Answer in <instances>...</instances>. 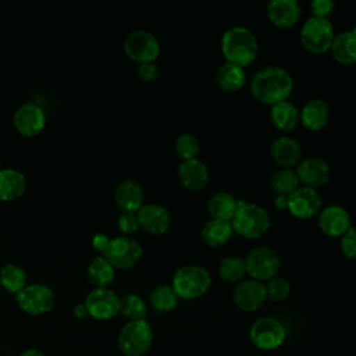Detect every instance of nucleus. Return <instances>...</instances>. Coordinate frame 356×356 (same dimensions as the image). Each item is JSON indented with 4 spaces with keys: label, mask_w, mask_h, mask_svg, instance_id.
Masks as SVG:
<instances>
[{
    "label": "nucleus",
    "mask_w": 356,
    "mask_h": 356,
    "mask_svg": "<svg viewBox=\"0 0 356 356\" xmlns=\"http://www.w3.org/2000/svg\"><path fill=\"white\" fill-rule=\"evenodd\" d=\"M293 89L291 74L278 65H267L252 76L250 92L261 103L274 106L289 97Z\"/></svg>",
    "instance_id": "obj_1"
},
{
    "label": "nucleus",
    "mask_w": 356,
    "mask_h": 356,
    "mask_svg": "<svg viewBox=\"0 0 356 356\" xmlns=\"http://www.w3.org/2000/svg\"><path fill=\"white\" fill-rule=\"evenodd\" d=\"M221 51L227 63L243 68L254 61L259 51V42L249 28L231 26L221 36Z\"/></svg>",
    "instance_id": "obj_2"
},
{
    "label": "nucleus",
    "mask_w": 356,
    "mask_h": 356,
    "mask_svg": "<svg viewBox=\"0 0 356 356\" xmlns=\"http://www.w3.org/2000/svg\"><path fill=\"white\" fill-rule=\"evenodd\" d=\"M268 211L254 203L239 200L238 210L231 220L232 229L246 239H257L270 228Z\"/></svg>",
    "instance_id": "obj_3"
},
{
    "label": "nucleus",
    "mask_w": 356,
    "mask_h": 356,
    "mask_svg": "<svg viewBox=\"0 0 356 356\" xmlns=\"http://www.w3.org/2000/svg\"><path fill=\"white\" fill-rule=\"evenodd\" d=\"M211 285L210 273L199 264L181 266L172 275V289L178 298L196 299L203 296Z\"/></svg>",
    "instance_id": "obj_4"
},
{
    "label": "nucleus",
    "mask_w": 356,
    "mask_h": 356,
    "mask_svg": "<svg viewBox=\"0 0 356 356\" xmlns=\"http://www.w3.org/2000/svg\"><path fill=\"white\" fill-rule=\"evenodd\" d=\"M117 343L125 356H143L153 343V330L146 320L128 321L118 332Z\"/></svg>",
    "instance_id": "obj_5"
},
{
    "label": "nucleus",
    "mask_w": 356,
    "mask_h": 356,
    "mask_svg": "<svg viewBox=\"0 0 356 356\" xmlns=\"http://www.w3.org/2000/svg\"><path fill=\"white\" fill-rule=\"evenodd\" d=\"M243 261L246 274L260 282L277 277L281 267L278 253L268 246H254L248 252Z\"/></svg>",
    "instance_id": "obj_6"
},
{
    "label": "nucleus",
    "mask_w": 356,
    "mask_h": 356,
    "mask_svg": "<svg viewBox=\"0 0 356 356\" xmlns=\"http://www.w3.org/2000/svg\"><path fill=\"white\" fill-rule=\"evenodd\" d=\"M335 32L328 18L310 17L305 21L300 29L302 46L314 54H321L330 50Z\"/></svg>",
    "instance_id": "obj_7"
},
{
    "label": "nucleus",
    "mask_w": 356,
    "mask_h": 356,
    "mask_svg": "<svg viewBox=\"0 0 356 356\" xmlns=\"http://www.w3.org/2000/svg\"><path fill=\"white\" fill-rule=\"evenodd\" d=\"M15 302L26 314L42 316L53 310L56 305V295L50 286L36 282L25 285L15 295Z\"/></svg>",
    "instance_id": "obj_8"
},
{
    "label": "nucleus",
    "mask_w": 356,
    "mask_h": 356,
    "mask_svg": "<svg viewBox=\"0 0 356 356\" xmlns=\"http://www.w3.org/2000/svg\"><path fill=\"white\" fill-rule=\"evenodd\" d=\"M102 254L111 263L114 268L127 270L139 263L143 249L135 238L129 235H120L110 239L106 250Z\"/></svg>",
    "instance_id": "obj_9"
},
{
    "label": "nucleus",
    "mask_w": 356,
    "mask_h": 356,
    "mask_svg": "<svg viewBox=\"0 0 356 356\" xmlns=\"http://www.w3.org/2000/svg\"><path fill=\"white\" fill-rule=\"evenodd\" d=\"M286 331L284 324L271 316L257 318L249 330L250 342L260 350L277 349L284 343Z\"/></svg>",
    "instance_id": "obj_10"
},
{
    "label": "nucleus",
    "mask_w": 356,
    "mask_h": 356,
    "mask_svg": "<svg viewBox=\"0 0 356 356\" xmlns=\"http://www.w3.org/2000/svg\"><path fill=\"white\" fill-rule=\"evenodd\" d=\"M124 50L127 56L139 63H150L157 58L160 54V43L159 39L149 31L136 29L128 33L124 40Z\"/></svg>",
    "instance_id": "obj_11"
},
{
    "label": "nucleus",
    "mask_w": 356,
    "mask_h": 356,
    "mask_svg": "<svg viewBox=\"0 0 356 356\" xmlns=\"http://www.w3.org/2000/svg\"><path fill=\"white\" fill-rule=\"evenodd\" d=\"M88 313L95 320H110L120 312V296L108 288L92 289L83 300Z\"/></svg>",
    "instance_id": "obj_12"
},
{
    "label": "nucleus",
    "mask_w": 356,
    "mask_h": 356,
    "mask_svg": "<svg viewBox=\"0 0 356 356\" xmlns=\"http://www.w3.org/2000/svg\"><path fill=\"white\" fill-rule=\"evenodd\" d=\"M267 299L266 286L257 280H242L235 286L232 293L234 305L242 312H256L260 309Z\"/></svg>",
    "instance_id": "obj_13"
},
{
    "label": "nucleus",
    "mask_w": 356,
    "mask_h": 356,
    "mask_svg": "<svg viewBox=\"0 0 356 356\" xmlns=\"http://www.w3.org/2000/svg\"><path fill=\"white\" fill-rule=\"evenodd\" d=\"M13 122L18 134L31 138L39 135L44 129L46 114L36 103H24L15 110Z\"/></svg>",
    "instance_id": "obj_14"
},
{
    "label": "nucleus",
    "mask_w": 356,
    "mask_h": 356,
    "mask_svg": "<svg viewBox=\"0 0 356 356\" xmlns=\"http://www.w3.org/2000/svg\"><path fill=\"white\" fill-rule=\"evenodd\" d=\"M286 209L296 218H312L321 210V196L313 188L299 186L288 196Z\"/></svg>",
    "instance_id": "obj_15"
},
{
    "label": "nucleus",
    "mask_w": 356,
    "mask_h": 356,
    "mask_svg": "<svg viewBox=\"0 0 356 356\" xmlns=\"http://www.w3.org/2000/svg\"><path fill=\"white\" fill-rule=\"evenodd\" d=\"M139 228L147 232L149 235H161L168 231L171 227V214L170 211L159 203L143 204L136 211Z\"/></svg>",
    "instance_id": "obj_16"
},
{
    "label": "nucleus",
    "mask_w": 356,
    "mask_h": 356,
    "mask_svg": "<svg viewBox=\"0 0 356 356\" xmlns=\"http://www.w3.org/2000/svg\"><path fill=\"white\" fill-rule=\"evenodd\" d=\"M296 175L299 182L307 188H320L325 185L330 179V165L328 163L316 156H310L299 161L296 167Z\"/></svg>",
    "instance_id": "obj_17"
},
{
    "label": "nucleus",
    "mask_w": 356,
    "mask_h": 356,
    "mask_svg": "<svg viewBox=\"0 0 356 356\" xmlns=\"http://www.w3.org/2000/svg\"><path fill=\"white\" fill-rule=\"evenodd\" d=\"M143 186L134 178L122 179L114 188V202L122 213H136L143 206Z\"/></svg>",
    "instance_id": "obj_18"
},
{
    "label": "nucleus",
    "mask_w": 356,
    "mask_h": 356,
    "mask_svg": "<svg viewBox=\"0 0 356 356\" xmlns=\"http://www.w3.org/2000/svg\"><path fill=\"white\" fill-rule=\"evenodd\" d=\"M318 227L327 236H341L350 227V216L342 206H327L318 213Z\"/></svg>",
    "instance_id": "obj_19"
},
{
    "label": "nucleus",
    "mask_w": 356,
    "mask_h": 356,
    "mask_svg": "<svg viewBox=\"0 0 356 356\" xmlns=\"http://www.w3.org/2000/svg\"><path fill=\"white\" fill-rule=\"evenodd\" d=\"M178 179L184 188L189 191H200L209 184L210 172L206 163L196 157L184 160L178 165Z\"/></svg>",
    "instance_id": "obj_20"
},
{
    "label": "nucleus",
    "mask_w": 356,
    "mask_h": 356,
    "mask_svg": "<svg viewBox=\"0 0 356 356\" xmlns=\"http://www.w3.org/2000/svg\"><path fill=\"white\" fill-rule=\"evenodd\" d=\"M300 6L296 0H271L267 4L268 19L280 28H291L300 18Z\"/></svg>",
    "instance_id": "obj_21"
},
{
    "label": "nucleus",
    "mask_w": 356,
    "mask_h": 356,
    "mask_svg": "<svg viewBox=\"0 0 356 356\" xmlns=\"http://www.w3.org/2000/svg\"><path fill=\"white\" fill-rule=\"evenodd\" d=\"M271 156L282 168H291L299 164L302 159V147L292 136H280L271 145Z\"/></svg>",
    "instance_id": "obj_22"
},
{
    "label": "nucleus",
    "mask_w": 356,
    "mask_h": 356,
    "mask_svg": "<svg viewBox=\"0 0 356 356\" xmlns=\"http://www.w3.org/2000/svg\"><path fill=\"white\" fill-rule=\"evenodd\" d=\"M330 118V107L323 99H310L299 111V121L309 131L321 129Z\"/></svg>",
    "instance_id": "obj_23"
},
{
    "label": "nucleus",
    "mask_w": 356,
    "mask_h": 356,
    "mask_svg": "<svg viewBox=\"0 0 356 356\" xmlns=\"http://www.w3.org/2000/svg\"><path fill=\"white\" fill-rule=\"evenodd\" d=\"M26 189V178L17 168L0 170V200L13 202L24 195Z\"/></svg>",
    "instance_id": "obj_24"
},
{
    "label": "nucleus",
    "mask_w": 356,
    "mask_h": 356,
    "mask_svg": "<svg viewBox=\"0 0 356 356\" xmlns=\"http://www.w3.org/2000/svg\"><path fill=\"white\" fill-rule=\"evenodd\" d=\"M239 206V200L228 192H216L207 202V210L211 218L229 221L234 218Z\"/></svg>",
    "instance_id": "obj_25"
},
{
    "label": "nucleus",
    "mask_w": 356,
    "mask_h": 356,
    "mask_svg": "<svg viewBox=\"0 0 356 356\" xmlns=\"http://www.w3.org/2000/svg\"><path fill=\"white\" fill-rule=\"evenodd\" d=\"M330 51L341 64H356V33L342 31L335 35Z\"/></svg>",
    "instance_id": "obj_26"
},
{
    "label": "nucleus",
    "mask_w": 356,
    "mask_h": 356,
    "mask_svg": "<svg viewBox=\"0 0 356 356\" xmlns=\"http://www.w3.org/2000/svg\"><path fill=\"white\" fill-rule=\"evenodd\" d=\"M232 232L234 229L229 221L210 218L203 224L200 236L206 245L211 248H218L229 241V238L232 236Z\"/></svg>",
    "instance_id": "obj_27"
},
{
    "label": "nucleus",
    "mask_w": 356,
    "mask_h": 356,
    "mask_svg": "<svg viewBox=\"0 0 356 356\" xmlns=\"http://www.w3.org/2000/svg\"><path fill=\"white\" fill-rule=\"evenodd\" d=\"M114 275L115 268L103 254L95 256L88 264L86 277L95 288H107L114 281Z\"/></svg>",
    "instance_id": "obj_28"
},
{
    "label": "nucleus",
    "mask_w": 356,
    "mask_h": 356,
    "mask_svg": "<svg viewBox=\"0 0 356 356\" xmlns=\"http://www.w3.org/2000/svg\"><path fill=\"white\" fill-rule=\"evenodd\" d=\"M216 82L224 92H236L245 85L246 72L242 67L225 61L216 72Z\"/></svg>",
    "instance_id": "obj_29"
},
{
    "label": "nucleus",
    "mask_w": 356,
    "mask_h": 356,
    "mask_svg": "<svg viewBox=\"0 0 356 356\" xmlns=\"http://www.w3.org/2000/svg\"><path fill=\"white\" fill-rule=\"evenodd\" d=\"M270 118L280 131H292L299 122V110L289 100L280 102L271 106Z\"/></svg>",
    "instance_id": "obj_30"
},
{
    "label": "nucleus",
    "mask_w": 356,
    "mask_h": 356,
    "mask_svg": "<svg viewBox=\"0 0 356 356\" xmlns=\"http://www.w3.org/2000/svg\"><path fill=\"white\" fill-rule=\"evenodd\" d=\"M0 285L11 293H18L26 285L25 270L15 263H7L0 268Z\"/></svg>",
    "instance_id": "obj_31"
},
{
    "label": "nucleus",
    "mask_w": 356,
    "mask_h": 356,
    "mask_svg": "<svg viewBox=\"0 0 356 356\" xmlns=\"http://www.w3.org/2000/svg\"><path fill=\"white\" fill-rule=\"evenodd\" d=\"M299 178L292 168H280L270 178L271 189L280 196H289L299 188Z\"/></svg>",
    "instance_id": "obj_32"
},
{
    "label": "nucleus",
    "mask_w": 356,
    "mask_h": 356,
    "mask_svg": "<svg viewBox=\"0 0 356 356\" xmlns=\"http://www.w3.org/2000/svg\"><path fill=\"white\" fill-rule=\"evenodd\" d=\"M178 299L179 298L170 285H159L149 295L150 306L157 313L172 312L178 305Z\"/></svg>",
    "instance_id": "obj_33"
},
{
    "label": "nucleus",
    "mask_w": 356,
    "mask_h": 356,
    "mask_svg": "<svg viewBox=\"0 0 356 356\" xmlns=\"http://www.w3.org/2000/svg\"><path fill=\"white\" fill-rule=\"evenodd\" d=\"M118 314L124 316L128 321L145 320L147 314V307L145 300L135 293H127L120 298V312Z\"/></svg>",
    "instance_id": "obj_34"
},
{
    "label": "nucleus",
    "mask_w": 356,
    "mask_h": 356,
    "mask_svg": "<svg viewBox=\"0 0 356 356\" xmlns=\"http://www.w3.org/2000/svg\"><path fill=\"white\" fill-rule=\"evenodd\" d=\"M218 274L227 282H239L246 274L245 261L236 256H225L218 264Z\"/></svg>",
    "instance_id": "obj_35"
},
{
    "label": "nucleus",
    "mask_w": 356,
    "mask_h": 356,
    "mask_svg": "<svg viewBox=\"0 0 356 356\" xmlns=\"http://www.w3.org/2000/svg\"><path fill=\"white\" fill-rule=\"evenodd\" d=\"M199 150H200V143L193 134L184 132L178 135V138L175 139V152L182 159V161L196 159Z\"/></svg>",
    "instance_id": "obj_36"
},
{
    "label": "nucleus",
    "mask_w": 356,
    "mask_h": 356,
    "mask_svg": "<svg viewBox=\"0 0 356 356\" xmlns=\"http://www.w3.org/2000/svg\"><path fill=\"white\" fill-rule=\"evenodd\" d=\"M264 286H266L267 299L273 302L285 300L291 293V284L284 277H274L268 280Z\"/></svg>",
    "instance_id": "obj_37"
},
{
    "label": "nucleus",
    "mask_w": 356,
    "mask_h": 356,
    "mask_svg": "<svg viewBox=\"0 0 356 356\" xmlns=\"http://www.w3.org/2000/svg\"><path fill=\"white\" fill-rule=\"evenodd\" d=\"M341 250L348 259H356V228L349 227L341 235Z\"/></svg>",
    "instance_id": "obj_38"
},
{
    "label": "nucleus",
    "mask_w": 356,
    "mask_h": 356,
    "mask_svg": "<svg viewBox=\"0 0 356 356\" xmlns=\"http://www.w3.org/2000/svg\"><path fill=\"white\" fill-rule=\"evenodd\" d=\"M117 227L125 235L134 234L139 228L136 213H127V211L121 213L117 220Z\"/></svg>",
    "instance_id": "obj_39"
},
{
    "label": "nucleus",
    "mask_w": 356,
    "mask_h": 356,
    "mask_svg": "<svg viewBox=\"0 0 356 356\" xmlns=\"http://www.w3.org/2000/svg\"><path fill=\"white\" fill-rule=\"evenodd\" d=\"M335 4L331 0H313L310 3V11H312V17H318V18H327L332 10H334Z\"/></svg>",
    "instance_id": "obj_40"
},
{
    "label": "nucleus",
    "mask_w": 356,
    "mask_h": 356,
    "mask_svg": "<svg viewBox=\"0 0 356 356\" xmlns=\"http://www.w3.org/2000/svg\"><path fill=\"white\" fill-rule=\"evenodd\" d=\"M138 75L142 81L145 82H152L157 78L159 75V67L156 64V61H150V63H143L139 64L138 67Z\"/></svg>",
    "instance_id": "obj_41"
},
{
    "label": "nucleus",
    "mask_w": 356,
    "mask_h": 356,
    "mask_svg": "<svg viewBox=\"0 0 356 356\" xmlns=\"http://www.w3.org/2000/svg\"><path fill=\"white\" fill-rule=\"evenodd\" d=\"M110 239L111 238H108L106 234H103V232H99V234H95L93 236H92V246L96 249V250H99V252H104L106 250V248H107V245H108V242H110Z\"/></svg>",
    "instance_id": "obj_42"
},
{
    "label": "nucleus",
    "mask_w": 356,
    "mask_h": 356,
    "mask_svg": "<svg viewBox=\"0 0 356 356\" xmlns=\"http://www.w3.org/2000/svg\"><path fill=\"white\" fill-rule=\"evenodd\" d=\"M72 312H74V316H75L76 318H79V320L86 318V317L89 316V313H88V309H86L85 303H78V305H75Z\"/></svg>",
    "instance_id": "obj_43"
},
{
    "label": "nucleus",
    "mask_w": 356,
    "mask_h": 356,
    "mask_svg": "<svg viewBox=\"0 0 356 356\" xmlns=\"http://www.w3.org/2000/svg\"><path fill=\"white\" fill-rule=\"evenodd\" d=\"M274 204H275L277 209L284 210V209H286L288 197H286V196H280V195H277V197H275V200H274Z\"/></svg>",
    "instance_id": "obj_44"
},
{
    "label": "nucleus",
    "mask_w": 356,
    "mask_h": 356,
    "mask_svg": "<svg viewBox=\"0 0 356 356\" xmlns=\"http://www.w3.org/2000/svg\"><path fill=\"white\" fill-rule=\"evenodd\" d=\"M18 356H44V353L42 350H39V349L32 348V349H26V350L21 352Z\"/></svg>",
    "instance_id": "obj_45"
},
{
    "label": "nucleus",
    "mask_w": 356,
    "mask_h": 356,
    "mask_svg": "<svg viewBox=\"0 0 356 356\" xmlns=\"http://www.w3.org/2000/svg\"><path fill=\"white\" fill-rule=\"evenodd\" d=\"M0 170H1V161H0Z\"/></svg>",
    "instance_id": "obj_46"
}]
</instances>
